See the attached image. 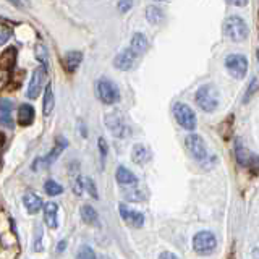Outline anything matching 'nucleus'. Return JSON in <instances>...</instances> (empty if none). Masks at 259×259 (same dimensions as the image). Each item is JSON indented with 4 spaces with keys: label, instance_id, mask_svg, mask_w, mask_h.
<instances>
[{
    "label": "nucleus",
    "instance_id": "obj_1",
    "mask_svg": "<svg viewBox=\"0 0 259 259\" xmlns=\"http://www.w3.org/2000/svg\"><path fill=\"white\" fill-rule=\"evenodd\" d=\"M223 34L235 43H241L248 38V26L238 16H230L223 23Z\"/></svg>",
    "mask_w": 259,
    "mask_h": 259
},
{
    "label": "nucleus",
    "instance_id": "obj_2",
    "mask_svg": "<svg viewBox=\"0 0 259 259\" xmlns=\"http://www.w3.org/2000/svg\"><path fill=\"white\" fill-rule=\"evenodd\" d=\"M196 102L204 112H214L219 105V94L211 85L201 86L196 92Z\"/></svg>",
    "mask_w": 259,
    "mask_h": 259
},
{
    "label": "nucleus",
    "instance_id": "obj_3",
    "mask_svg": "<svg viewBox=\"0 0 259 259\" xmlns=\"http://www.w3.org/2000/svg\"><path fill=\"white\" fill-rule=\"evenodd\" d=\"M216 246H217V240H216L213 232L204 230V232H199V233L194 235L193 248H194V251L198 253V255L208 256V255H211V253H214Z\"/></svg>",
    "mask_w": 259,
    "mask_h": 259
},
{
    "label": "nucleus",
    "instance_id": "obj_4",
    "mask_svg": "<svg viewBox=\"0 0 259 259\" xmlns=\"http://www.w3.org/2000/svg\"><path fill=\"white\" fill-rule=\"evenodd\" d=\"M96 94L104 104H115L120 99V92L117 89V86L105 78L99 80L96 83Z\"/></svg>",
    "mask_w": 259,
    "mask_h": 259
},
{
    "label": "nucleus",
    "instance_id": "obj_5",
    "mask_svg": "<svg viewBox=\"0 0 259 259\" xmlns=\"http://www.w3.org/2000/svg\"><path fill=\"white\" fill-rule=\"evenodd\" d=\"M15 57H16V52L13 47H8V49L0 55V89L8 85L11 70H13V65H15Z\"/></svg>",
    "mask_w": 259,
    "mask_h": 259
},
{
    "label": "nucleus",
    "instance_id": "obj_6",
    "mask_svg": "<svg viewBox=\"0 0 259 259\" xmlns=\"http://www.w3.org/2000/svg\"><path fill=\"white\" fill-rule=\"evenodd\" d=\"M173 115L180 127H183L185 130H194L196 128V115L191 110V107H188L186 104H175L173 107Z\"/></svg>",
    "mask_w": 259,
    "mask_h": 259
},
{
    "label": "nucleus",
    "instance_id": "obj_7",
    "mask_svg": "<svg viewBox=\"0 0 259 259\" xmlns=\"http://www.w3.org/2000/svg\"><path fill=\"white\" fill-rule=\"evenodd\" d=\"M225 67L232 76L243 78L246 75V70H248V60H246V57L240 54H232L225 58Z\"/></svg>",
    "mask_w": 259,
    "mask_h": 259
},
{
    "label": "nucleus",
    "instance_id": "obj_8",
    "mask_svg": "<svg viewBox=\"0 0 259 259\" xmlns=\"http://www.w3.org/2000/svg\"><path fill=\"white\" fill-rule=\"evenodd\" d=\"M105 127L115 138H125L128 133V128L119 115V112H110V114L105 115Z\"/></svg>",
    "mask_w": 259,
    "mask_h": 259
},
{
    "label": "nucleus",
    "instance_id": "obj_9",
    "mask_svg": "<svg viewBox=\"0 0 259 259\" xmlns=\"http://www.w3.org/2000/svg\"><path fill=\"white\" fill-rule=\"evenodd\" d=\"M185 144L196 161H204V159L208 157V151H206L204 141L201 136H198V134H188L185 139Z\"/></svg>",
    "mask_w": 259,
    "mask_h": 259
},
{
    "label": "nucleus",
    "instance_id": "obj_10",
    "mask_svg": "<svg viewBox=\"0 0 259 259\" xmlns=\"http://www.w3.org/2000/svg\"><path fill=\"white\" fill-rule=\"evenodd\" d=\"M45 73H47V68L44 67V65L33 72V78H31V81H29V86H28V97L29 99H36L41 94L43 83L45 80Z\"/></svg>",
    "mask_w": 259,
    "mask_h": 259
},
{
    "label": "nucleus",
    "instance_id": "obj_11",
    "mask_svg": "<svg viewBox=\"0 0 259 259\" xmlns=\"http://www.w3.org/2000/svg\"><path fill=\"white\" fill-rule=\"evenodd\" d=\"M119 211H120V216H122V219L125 220L128 225H131L134 228H139V227H143L144 225V216L138 213V211H131V209H128L125 204H120L119 206Z\"/></svg>",
    "mask_w": 259,
    "mask_h": 259
},
{
    "label": "nucleus",
    "instance_id": "obj_12",
    "mask_svg": "<svg viewBox=\"0 0 259 259\" xmlns=\"http://www.w3.org/2000/svg\"><path fill=\"white\" fill-rule=\"evenodd\" d=\"M134 58H136V54L131 49H127L115 57L114 65L119 70H122V72H127V70H130L134 65Z\"/></svg>",
    "mask_w": 259,
    "mask_h": 259
},
{
    "label": "nucleus",
    "instance_id": "obj_13",
    "mask_svg": "<svg viewBox=\"0 0 259 259\" xmlns=\"http://www.w3.org/2000/svg\"><path fill=\"white\" fill-rule=\"evenodd\" d=\"M81 60H83V54L80 50H72L67 52L63 57V67L67 73H75L78 67L81 65Z\"/></svg>",
    "mask_w": 259,
    "mask_h": 259
},
{
    "label": "nucleus",
    "instance_id": "obj_14",
    "mask_svg": "<svg viewBox=\"0 0 259 259\" xmlns=\"http://www.w3.org/2000/svg\"><path fill=\"white\" fill-rule=\"evenodd\" d=\"M115 178L122 186H134L136 185V181H138L136 175H134L131 170H128L127 167H123V166H120L119 169H117Z\"/></svg>",
    "mask_w": 259,
    "mask_h": 259
},
{
    "label": "nucleus",
    "instance_id": "obj_15",
    "mask_svg": "<svg viewBox=\"0 0 259 259\" xmlns=\"http://www.w3.org/2000/svg\"><path fill=\"white\" fill-rule=\"evenodd\" d=\"M57 213H58V206L55 203H47L44 206V222L49 228H57L58 225Z\"/></svg>",
    "mask_w": 259,
    "mask_h": 259
},
{
    "label": "nucleus",
    "instance_id": "obj_16",
    "mask_svg": "<svg viewBox=\"0 0 259 259\" xmlns=\"http://www.w3.org/2000/svg\"><path fill=\"white\" fill-rule=\"evenodd\" d=\"M13 109V104H11L8 99H0V125L11 128L13 127V122H11L10 112Z\"/></svg>",
    "mask_w": 259,
    "mask_h": 259
},
{
    "label": "nucleus",
    "instance_id": "obj_17",
    "mask_svg": "<svg viewBox=\"0 0 259 259\" xmlns=\"http://www.w3.org/2000/svg\"><path fill=\"white\" fill-rule=\"evenodd\" d=\"M237 159L241 166L250 167V169H259V157L253 156L250 151H245V149L240 148L237 151Z\"/></svg>",
    "mask_w": 259,
    "mask_h": 259
},
{
    "label": "nucleus",
    "instance_id": "obj_18",
    "mask_svg": "<svg viewBox=\"0 0 259 259\" xmlns=\"http://www.w3.org/2000/svg\"><path fill=\"white\" fill-rule=\"evenodd\" d=\"M23 201H25V206L29 214H36L41 211V208H43V199H41L36 193H26Z\"/></svg>",
    "mask_w": 259,
    "mask_h": 259
},
{
    "label": "nucleus",
    "instance_id": "obj_19",
    "mask_svg": "<svg viewBox=\"0 0 259 259\" xmlns=\"http://www.w3.org/2000/svg\"><path fill=\"white\" fill-rule=\"evenodd\" d=\"M34 122V109L33 105L23 104L18 110V123L21 127H29Z\"/></svg>",
    "mask_w": 259,
    "mask_h": 259
},
{
    "label": "nucleus",
    "instance_id": "obj_20",
    "mask_svg": "<svg viewBox=\"0 0 259 259\" xmlns=\"http://www.w3.org/2000/svg\"><path fill=\"white\" fill-rule=\"evenodd\" d=\"M131 159L134 164H146L151 159V152L148 151V148L143 144H134L133 146V152H131Z\"/></svg>",
    "mask_w": 259,
    "mask_h": 259
},
{
    "label": "nucleus",
    "instance_id": "obj_21",
    "mask_svg": "<svg viewBox=\"0 0 259 259\" xmlns=\"http://www.w3.org/2000/svg\"><path fill=\"white\" fill-rule=\"evenodd\" d=\"M130 49H131L136 55L146 52V49H148V39H146L144 34H141V33L134 34V36L131 38V44H130Z\"/></svg>",
    "mask_w": 259,
    "mask_h": 259
},
{
    "label": "nucleus",
    "instance_id": "obj_22",
    "mask_svg": "<svg viewBox=\"0 0 259 259\" xmlns=\"http://www.w3.org/2000/svg\"><path fill=\"white\" fill-rule=\"evenodd\" d=\"M54 105H55V101H54V91H52V85L49 83L45 86V92H44V115L49 117L52 114V110H54Z\"/></svg>",
    "mask_w": 259,
    "mask_h": 259
},
{
    "label": "nucleus",
    "instance_id": "obj_23",
    "mask_svg": "<svg viewBox=\"0 0 259 259\" xmlns=\"http://www.w3.org/2000/svg\"><path fill=\"white\" fill-rule=\"evenodd\" d=\"M81 219H83L86 223H91V225H97V220H99L97 211L94 209L92 206L85 204L83 208H81Z\"/></svg>",
    "mask_w": 259,
    "mask_h": 259
},
{
    "label": "nucleus",
    "instance_id": "obj_24",
    "mask_svg": "<svg viewBox=\"0 0 259 259\" xmlns=\"http://www.w3.org/2000/svg\"><path fill=\"white\" fill-rule=\"evenodd\" d=\"M146 18H148L149 23H152V25H159L162 20H164V11L159 8V7H148V10H146Z\"/></svg>",
    "mask_w": 259,
    "mask_h": 259
},
{
    "label": "nucleus",
    "instance_id": "obj_25",
    "mask_svg": "<svg viewBox=\"0 0 259 259\" xmlns=\"http://www.w3.org/2000/svg\"><path fill=\"white\" fill-rule=\"evenodd\" d=\"M65 148H67V141H65L63 138H58V139H57L55 148L52 149V151H50V154L44 159V162H45V164H52V162H54L58 156H60V152H62Z\"/></svg>",
    "mask_w": 259,
    "mask_h": 259
},
{
    "label": "nucleus",
    "instance_id": "obj_26",
    "mask_svg": "<svg viewBox=\"0 0 259 259\" xmlns=\"http://www.w3.org/2000/svg\"><path fill=\"white\" fill-rule=\"evenodd\" d=\"M44 191L49 194V196H57L63 191V186L58 185L55 180H47L45 185H44Z\"/></svg>",
    "mask_w": 259,
    "mask_h": 259
},
{
    "label": "nucleus",
    "instance_id": "obj_27",
    "mask_svg": "<svg viewBox=\"0 0 259 259\" xmlns=\"http://www.w3.org/2000/svg\"><path fill=\"white\" fill-rule=\"evenodd\" d=\"M34 54H36L38 60L47 68V63H49V54H47V49H45V47H44L43 44L36 45V50H34Z\"/></svg>",
    "mask_w": 259,
    "mask_h": 259
},
{
    "label": "nucleus",
    "instance_id": "obj_28",
    "mask_svg": "<svg viewBox=\"0 0 259 259\" xmlns=\"http://www.w3.org/2000/svg\"><path fill=\"white\" fill-rule=\"evenodd\" d=\"M83 186L86 188V191L91 194V196L94 198V199H97L99 198V194H97V188H96V185H94V181H92V178H83Z\"/></svg>",
    "mask_w": 259,
    "mask_h": 259
},
{
    "label": "nucleus",
    "instance_id": "obj_29",
    "mask_svg": "<svg viewBox=\"0 0 259 259\" xmlns=\"http://www.w3.org/2000/svg\"><path fill=\"white\" fill-rule=\"evenodd\" d=\"M76 259H96V255L91 246H81L78 255H76Z\"/></svg>",
    "mask_w": 259,
    "mask_h": 259
},
{
    "label": "nucleus",
    "instance_id": "obj_30",
    "mask_svg": "<svg viewBox=\"0 0 259 259\" xmlns=\"http://www.w3.org/2000/svg\"><path fill=\"white\" fill-rule=\"evenodd\" d=\"M11 36V29L10 26L7 25H3V23H0V45H3L7 41L10 39Z\"/></svg>",
    "mask_w": 259,
    "mask_h": 259
},
{
    "label": "nucleus",
    "instance_id": "obj_31",
    "mask_svg": "<svg viewBox=\"0 0 259 259\" xmlns=\"http://www.w3.org/2000/svg\"><path fill=\"white\" fill-rule=\"evenodd\" d=\"M133 7V0H120L119 2V10L122 13H127L128 10H131Z\"/></svg>",
    "mask_w": 259,
    "mask_h": 259
},
{
    "label": "nucleus",
    "instance_id": "obj_32",
    "mask_svg": "<svg viewBox=\"0 0 259 259\" xmlns=\"http://www.w3.org/2000/svg\"><path fill=\"white\" fill-rule=\"evenodd\" d=\"M97 144H99V151H101L102 162H104V161H105V156H107V143H105V139H104V138H99Z\"/></svg>",
    "mask_w": 259,
    "mask_h": 259
},
{
    "label": "nucleus",
    "instance_id": "obj_33",
    "mask_svg": "<svg viewBox=\"0 0 259 259\" xmlns=\"http://www.w3.org/2000/svg\"><path fill=\"white\" fill-rule=\"evenodd\" d=\"M73 191L76 193V194H81L83 193V178H76V181L73 183Z\"/></svg>",
    "mask_w": 259,
    "mask_h": 259
},
{
    "label": "nucleus",
    "instance_id": "obj_34",
    "mask_svg": "<svg viewBox=\"0 0 259 259\" xmlns=\"http://www.w3.org/2000/svg\"><path fill=\"white\" fill-rule=\"evenodd\" d=\"M127 199H130V201H139V199H143V198H141V194H139L138 190H133L131 193L127 194Z\"/></svg>",
    "mask_w": 259,
    "mask_h": 259
},
{
    "label": "nucleus",
    "instance_id": "obj_35",
    "mask_svg": "<svg viewBox=\"0 0 259 259\" xmlns=\"http://www.w3.org/2000/svg\"><path fill=\"white\" fill-rule=\"evenodd\" d=\"M10 2L13 3V5H16V7H20V8L29 7V2H28V0H10Z\"/></svg>",
    "mask_w": 259,
    "mask_h": 259
},
{
    "label": "nucleus",
    "instance_id": "obj_36",
    "mask_svg": "<svg viewBox=\"0 0 259 259\" xmlns=\"http://www.w3.org/2000/svg\"><path fill=\"white\" fill-rule=\"evenodd\" d=\"M227 2L235 5V7H245V5L248 3V0H227Z\"/></svg>",
    "mask_w": 259,
    "mask_h": 259
},
{
    "label": "nucleus",
    "instance_id": "obj_37",
    "mask_svg": "<svg viewBox=\"0 0 259 259\" xmlns=\"http://www.w3.org/2000/svg\"><path fill=\"white\" fill-rule=\"evenodd\" d=\"M159 259H178L176 258L173 253H170V251H164L161 256H159Z\"/></svg>",
    "mask_w": 259,
    "mask_h": 259
},
{
    "label": "nucleus",
    "instance_id": "obj_38",
    "mask_svg": "<svg viewBox=\"0 0 259 259\" xmlns=\"http://www.w3.org/2000/svg\"><path fill=\"white\" fill-rule=\"evenodd\" d=\"M65 245H67V241H62V243H58V248H57V251H58V253L63 251V250H65Z\"/></svg>",
    "mask_w": 259,
    "mask_h": 259
},
{
    "label": "nucleus",
    "instance_id": "obj_39",
    "mask_svg": "<svg viewBox=\"0 0 259 259\" xmlns=\"http://www.w3.org/2000/svg\"><path fill=\"white\" fill-rule=\"evenodd\" d=\"M3 143H5V138H3V134L0 133V152H2V148H3Z\"/></svg>",
    "mask_w": 259,
    "mask_h": 259
},
{
    "label": "nucleus",
    "instance_id": "obj_40",
    "mask_svg": "<svg viewBox=\"0 0 259 259\" xmlns=\"http://www.w3.org/2000/svg\"><path fill=\"white\" fill-rule=\"evenodd\" d=\"M258 58H259V49H258Z\"/></svg>",
    "mask_w": 259,
    "mask_h": 259
},
{
    "label": "nucleus",
    "instance_id": "obj_41",
    "mask_svg": "<svg viewBox=\"0 0 259 259\" xmlns=\"http://www.w3.org/2000/svg\"><path fill=\"white\" fill-rule=\"evenodd\" d=\"M157 2H162V0H157Z\"/></svg>",
    "mask_w": 259,
    "mask_h": 259
}]
</instances>
